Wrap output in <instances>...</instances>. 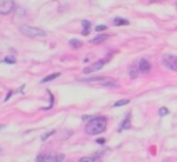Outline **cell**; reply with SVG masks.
Instances as JSON below:
<instances>
[{
    "instance_id": "22",
    "label": "cell",
    "mask_w": 177,
    "mask_h": 162,
    "mask_svg": "<svg viewBox=\"0 0 177 162\" xmlns=\"http://www.w3.org/2000/svg\"><path fill=\"white\" fill-rule=\"evenodd\" d=\"M13 94H14V92H8V94L6 96V101H7L8 98H10V97H11V96H13Z\"/></svg>"
},
{
    "instance_id": "26",
    "label": "cell",
    "mask_w": 177,
    "mask_h": 162,
    "mask_svg": "<svg viewBox=\"0 0 177 162\" xmlns=\"http://www.w3.org/2000/svg\"><path fill=\"white\" fill-rule=\"evenodd\" d=\"M165 162H167V161H165Z\"/></svg>"
},
{
    "instance_id": "24",
    "label": "cell",
    "mask_w": 177,
    "mask_h": 162,
    "mask_svg": "<svg viewBox=\"0 0 177 162\" xmlns=\"http://www.w3.org/2000/svg\"><path fill=\"white\" fill-rule=\"evenodd\" d=\"M3 128H4V125H0V129H3Z\"/></svg>"
},
{
    "instance_id": "2",
    "label": "cell",
    "mask_w": 177,
    "mask_h": 162,
    "mask_svg": "<svg viewBox=\"0 0 177 162\" xmlns=\"http://www.w3.org/2000/svg\"><path fill=\"white\" fill-rule=\"evenodd\" d=\"M19 31L24 35L29 38H46V32L43 29L37 28V26H30V25H21Z\"/></svg>"
},
{
    "instance_id": "4",
    "label": "cell",
    "mask_w": 177,
    "mask_h": 162,
    "mask_svg": "<svg viewBox=\"0 0 177 162\" xmlns=\"http://www.w3.org/2000/svg\"><path fill=\"white\" fill-rule=\"evenodd\" d=\"M162 64L165 65L167 69L177 72V56H173V54H165V56L162 57Z\"/></svg>"
},
{
    "instance_id": "6",
    "label": "cell",
    "mask_w": 177,
    "mask_h": 162,
    "mask_svg": "<svg viewBox=\"0 0 177 162\" xmlns=\"http://www.w3.org/2000/svg\"><path fill=\"white\" fill-rule=\"evenodd\" d=\"M64 161V155L62 154H58V155H43V154H40V155L36 156V162H61Z\"/></svg>"
},
{
    "instance_id": "19",
    "label": "cell",
    "mask_w": 177,
    "mask_h": 162,
    "mask_svg": "<svg viewBox=\"0 0 177 162\" xmlns=\"http://www.w3.org/2000/svg\"><path fill=\"white\" fill-rule=\"evenodd\" d=\"M54 133H55V132H54V130L49 132V133H44V134H43V136H41V140H43V141H44V140H47V139H49V137H50V136H53V134H54Z\"/></svg>"
},
{
    "instance_id": "20",
    "label": "cell",
    "mask_w": 177,
    "mask_h": 162,
    "mask_svg": "<svg viewBox=\"0 0 177 162\" xmlns=\"http://www.w3.org/2000/svg\"><path fill=\"white\" fill-rule=\"evenodd\" d=\"M167 114H169V109L165 108V107L159 109V115H160V117H165V115H167Z\"/></svg>"
},
{
    "instance_id": "13",
    "label": "cell",
    "mask_w": 177,
    "mask_h": 162,
    "mask_svg": "<svg viewBox=\"0 0 177 162\" xmlns=\"http://www.w3.org/2000/svg\"><path fill=\"white\" fill-rule=\"evenodd\" d=\"M61 73L60 72H55V73H51V75H49V76H46V78H43L41 79V83H47V82H50V81H53V79H55V78H58Z\"/></svg>"
},
{
    "instance_id": "3",
    "label": "cell",
    "mask_w": 177,
    "mask_h": 162,
    "mask_svg": "<svg viewBox=\"0 0 177 162\" xmlns=\"http://www.w3.org/2000/svg\"><path fill=\"white\" fill-rule=\"evenodd\" d=\"M79 82H86V83H98L101 86L107 87H115L116 81L112 78H107V76H101V78H88V79H79Z\"/></svg>"
},
{
    "instance_id": "18",
    "label": "cell",
    "mask_w": 177,
    "mask_h": 162,
    "mask_svg": "<svg viewBox=\"0 0 177 162\" xmlns=\"http://www.w3.org/2000/svg\"><path fill=\"white\" fill-rule=\"evenodd\" d=\"M126 104H129V100H119V101H116L115 104H113V107H122V105H126Z\"/></svg>"
},
{
    "instance_id": "17",
    "label": "cell",
    "mask_w": 177,
    "mask_h": 162,
    "mask_svg": "<svg viewBox=\"0 0 177 162\" xmlns=\"http://www.w3.org/2000/svg\"><path fill=\"white\" fill-rule=\"evenodd\" d=\"M69 45H71L73 49H77V47H80V46H82V42H80V40H77V39H72V40H69Z\"/></svg>"
},
{
    "instance_id": "15",
    "label": "cell",
    "mask_w": 177,
    "mask_h": 162,
    "mask_svg": "<svg viewBox=\"0 0 177 162\" xmlns=\"http://www.w3.org/2000/svg\"><path fill=\"white\" fill-rule=\"evenodd\" d=\"M3 62H6V64H15L17 60L14 56H6L4 58H3Z\"/></svg>"
},
{
    "instance_id": "14",
    "label": "cell",
    "mask_w": 177,
    "mask_h": 162,
    "mask_svg": "<svg viewBox=\"0 0 177 162\" xmlns=\"http://www.w3.org/2000/svg\"><path fill=\"white\" fill-rule=\"evenodd\" d=\"M137 73H138V68L137 67H130L129 68V76L132 79L137 78Z\"/></svg>"
},
{
    "instance_id": "25",
    "label": "cell",
    "mask_w": 177,
    "mask_h": 162,
    "mask_svg": "<svg viewBox=\"0 0 177 162\" xmlns=\"http://www.w3.org/2000/svg\"><path fill=\"white\" fill-rule=\"evenodd\" d=\"M176 9H177V4H176Z\"/></svg>"
},
{
    "instance_id": "16",
    "label": "cell",
    "mask_w": 177,
    "mask_h": 162,
    "mask_svg": "<svg viewBox=\"0 0 177 162\" xmlns=\"http://www.w3.org/2000/svg\"><path fill=\"white\" fill-rule=\"evenodd\" d=\"M113 25H129V21L123 20V18H115L113 20Z\"/></svg>"
},
{
    "instance_id": "7",
    "label": "cell",
    "mask_w": 177,
    "mask_h": 162,
    "mask_svg": "<svg viewBox=\"0 0 177 162\" xmlns=\"http://www.w3.org/2000/svg\"><path fill=\"white\" fill-rule=\"evenodd\" d=\"M104 65H105V61H104V60H100V61L91 64L90 67L85 68V69H83V73H91V72H96V71H100Z\"/></svg>"
},
{
    "instance_id": "1",
    "label": "cell",
    "mask_w": 177,
    "mask_h": 162,
    "mask_svg": "<svg viewBox=\"0 0 177 162\" xmlns=\"http://www.w3.org/2000/svg\"><path fill=\"white\" fill-rule=\"evenodd\" d=\"M108 125V121L105 117H94L91 119H88L87 125H86V133L90 136H96L102 132H105Z\"/></svg>"
},
{
    "instance_id": "5",
    "label": "cell",
    "mask_w": 177,
    "mask_h": 162,
    "mask_svg": "<svg viewBox=\"0 0 177 162\" xmlns=\"http://www.w3.org/2000/svg\"><path fill=\"white\" fill-rule=\"evenodd\" d=\"M15 9L14 0H0V15H7Z\"/></svg>"
},
{
    "instance_id": "23",
    "label": "cell",
    "mask_w": 177,
    "mask_h": 162,
    "mask_svg": "<svg viewBox=\"0 0 177 162\" xmlns=\"http://www.w3.org/2000/svg\"><path fill=\"white\" fill-rule=\"evenodd\" d=\"M97 143H98V144H104L105 143V139H98V140H96Z\"/></svg>"
},
{
    "instance_id": "9",
    "label": "cell",
    "mask_w": 177,
    "mask_h": 162,
    "mask_svg": "<svg viewBox=\"0 0 177 162\" xmlns=\"http://www.w3.org/2000/svg\"><path fill=\"white\" fill-rule=\"evenodd\" d=\"M82 26H83V31H82L83 35H88V34H90V31H91V24H90V21L83 20V21H82Z\"/></svg>"
},
{
    "instance_id": "12",
    "label": "cell",
    "mask_w": 177,
    "mask_h": 162,
    "mask_svg": "<svg viewBox=\"0 0 177 162\" xmlns=\"http://www.w3.org/2000/svg\"><path fill=\"white\" fill-rule=\"evenodd\" d=\"M79 162H100L98 156H83L79 159Z\"/></svg>"
},
{
    "instance_id": "21",
    "label": "cell",
    "mask_w": 177,
    "mask_h": 162,
    "mask_svg": "<svg viewBox=\"0 0 177 162\" xmlns=\"http://www.w3.org/2000/svg\"><path fill=\"white\" fill-rule=\"evenodd\" d=\"M105 29H107V26H105V25H97L96 26V31L97 32H104Z\"/></svg>"
},
{
    "instance_id": "8",
    "label": "cell",
    "mask_w": 177,
    "mask_h": 162,
    "mask_svg": "<svg viewBox=\"0 0 177 162\" xmlns=\"http://www.w3.org/2000/svg\"><path fill=\"white\" fill-rule=\"evenodd\" d=\"M137 68H138V72H141V73H148L149 71H151V64H149L148 60L143 58V60H140V61H138Z\"/></svg>"
},
{
    "instance_id": "10",
    "label": "cell",
    "mask_w": 177,
    "mask_h": 162,
    "mask_svg": "<svg viewBox=\"0 0 177 162\" xmlns=\"http://www.w3.org/2000/svg\"><path fill=\"white\" fill-rule=\"evenodd\" d=\"M126 129H130V114H127V115H126V118H124V121L120 123V128H119V132L126 130Z\"/></svg>"
},
{
    "instance_id": "11",
    "label": "cell",
    "mask_w": 177,
    "mask_h": 162,
    "mask_svg": "<svg viewBox=\"0 0 177 162\" xmlns=\"http://www.w3.org/2000/svg\"><path fill=\"white\" fill-rule=\"evenodd\" d=\"M108 39V35H98V36H96L91 42L94 43V45H98V43H102V42H105V40Z\"/></svg>"
}]
</instances>
